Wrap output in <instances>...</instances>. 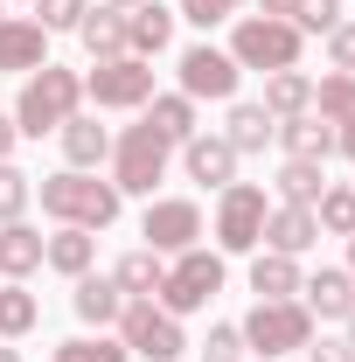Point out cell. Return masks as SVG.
I'll return each mask as SVG.
<instances>
[{
  "mask_svg": "<svg viewBox=\"0 0 355 362\" xmlns=\"http://www.w3.org/2000/svg\"><path fill=\"white\" fill-rule=\"evenodd\" d=\"M35 195H42L49 223H70V230H112L119 209H126V195H119L112 181L84 175V168H56V175H42Z\"/></svg>",
  "mask_w": 355,
  "mask_h": 362,
  "instance_id": "cell-1",
  "label": "cell"
},
{
  "mask_svg": "<svg viewBox=\"0 0 355 362\" xmlns=\"http://www.w3.org/2000/svg\"><path fill=\"white\" fill-rule=\"evenodd\" d=\"M84 112V77L63 70V63H42L21 77V98H14V133L21 139H42V133H63V119Z\"/></svg>",
  "mask_w": 355,
  "mask_h": 362,
  "instance_id": "cell-2",
  "label": "cell"
},
{
  "mask_svg": "<svg viewBox=\"0 0 355 362\" xmlns=\"http://www.w3.org/2000/svg\"><path fill=\"white\" fill-rule=\"evenodd\" d=\"M300 49H307V35L293 21H272V14H237L230 21V63L237 70H258V77L300 70Z\"/></svg>",
  "mask_w": 355,
  "mask_h": 362,
  "instance_id": "cell-3",
  "label": "cell"
},
{
  "mask_svg": "<svg viewBox=\"0 0 355 362\" xmlns=\"http://www.w3.org/2000/svg\"><path fill=\"white\" fill-rule=\"evenodd\" d=\"M168 160H175V146L146 126V112H139L126 133H112V188L119 195H146L153 202V188L168 181Z\"/></svg>",
  "mask_w": 355,
  "mask_h": 362,
  "instance_id": "cell-4",
  "label": "cell"
},
{
  "mask_svg": "<svg viewBox=\"0 0 355 362\" xmlns=\"http://www.w3.org/2000/svg\"><path fill=\"white\" fill-rule=\"evenodd\" d=\"M237 334H244V349L258 362H279V356H300L313 341V314L300 300H258L251 314L237 320Z\"/></svg>",
  "mask_w": 355,
  "mask_h": 362,
  "instance_id": "cell-5",
  "label": "cell"
},
{
  "mask_svg": "<svg viewBox=\"0 0 355 362\" xmlns=\"http://www.w3.org/2000/svg\"><path fill=\"white\" fill-rule=\"evenodd\" d=\"M223 251H181V258H168V279H161V293H153V307H168L175 320H188V314H202L209 300L223 293Z\"/></svg>",
  "mask_w": 355,
  "mask_h": 362,
  "instance_id": "cell-6",
  "label": "cell"
},
{
  "mask_svg": "<svg viewBox=\"0 0 355 362\" xmlns=\"http://www.w3.org/2000/svg\"><path fill=\"white\" fill-rule=\"evenodd\" d=\"M265 216H272V195L258 181L216 188V251L223 258H251V251L265 244Z\"/></svg>",
  "mask_w": 355,
  "mask_h": 362,
  "instance_id": "cell-7",
  "label": "cell"
},
{
  "mask_svg": "<svg viewBox=\"0 0 355 362\" xmlns=\"http://www.w3.org/2000/svg\"><path fill=\"white\" fill-rule=\"evenodd\" d=\"M84 98L98 112H146V98H153V63H146V56L91 63L84 70Z\"/></svg>",
  "mask_w": 355,
  "mask_h": 362,
  "instance_id": "cell-8",
  "label": "cell"
},
{
  "mask_svg": "<svg viewBox=\"0 0 355 362\" xmlns=\"http://www.w3.org/2000/svg\"><path fill=\"white\" fill-rule=\"evenodd\" d=\"M112 334H119L133 356H146V362H181V356H188L181 320L168 314V307H153V300H126V314H119Z\"/></svg>",
  "mask_w": 355,
  "mask_h": 362,
  "instance_id": "cell-9",
  "label": "cell"
},
{
  "mask_svg": "<svg viewBox=\"0 0 355 362\" xmlns=\"http://www.w3.org/2000/svg\"><path fill=\"white\" fill-rule=\"evenodd\" d=\"M175 77H181V98H209V105H230L237 98V84H244V70L230 63V49L216 42H188L181 49V63H175Z\"/></svg>",
  "mask_w": 355,
  "mask_h": 362,
  "instance_id": "cell-10",
  "label": "cell"
},
{
  "mask_svg": "<svg viewBox=\"0 0 355 362\" xmlns=\"http://www.w3.org/2000/svg\"><path fill=\"white\" fill-rule=\"evenodd\" d=\"M139 237H146V251L181 258V251H195V244H202V209H195L188 195H153V202H146V216H139Z\"/></svg>",
  "mask_w": 355,
  "mask_h": 362,
  "instance_id": "cell-11",
  "label": "cell"
},
{
  "mask_svg": "<svg viewBox=\"0 0 355 362\" xmlns=\"http://www.w3.org/2000/svg\"><path fill=\"white\" fill-rule=\"evenodd\" d=\"M49 63V28L35 14H0V70L7 77H28Z\"/></svg>",
  "mask_w": 355,
  "mask_h": 362,
  "instance_id": "cell-12",
  "label": "cell"
},
{
  "mask_svg": "<svg viewBox=\"0 0 355 362\" xmlns=\"http://www.w3.org/2000/svg\"><path fill=\"white\" fill-rule=\"evenodd\" d=\"M175 153H181V175L202 181V188H230L237 181V146L223 133H195V139H181Z\"/></svg>",
  "mask_w": 355,
  "mask_h": 362,
  "instance_id": "cell-13",
  "label": "cell"
},
{
  "mask_svg": "<svg viewBox=\"0 0 355 362\" xmlns=\"http://www.w3.org/2000/svg\"><path fill=\"white\" fill-rule=\"evenodd\" d=\"M70 286H77V293H70L77 320H84V327H98V334H112V327H119V314H126L119 279H112V272H84V279H70Z\"/></svg>",
  "mask_w": 355,
  "mask_h": 362,
  "instance_id": "cell-14",
  "label": "cell"
},
{
  "mask_svg": "<svg viewBox=\"0 0 355 362\" xmlns=\"http://www.w3.org/2000/svg\"><path fill=\"white\" fill-rule=\"evenodd\" d=\"M56 139H63V168H84V175H98V168L112 160V126H98L91 112H70Z\"/></svg>",
  "mask_w": 355,
  "mask_h": 362,
  "instance_id": "cell-15",
  "label": "cell"
},
{
  "mask_svg": "<svg viewBox=\"0 0 355 362\" xmlns=\"http://www.w3.org/2000/svg\"><path fill=\"white\" fill-rule=\"evenodd\" d=\"M300 307L313 320H349L355 314V279L342 265H320L313 279H300Z\"/></svg>",
  "mask_w": 355,
  "mask_h": 362,
  "instance_id": "cell-16",
  "label": "cell"
},
{
  "mask_svg": "<svg viewBox=\"0 0 355 362\" xmlns=\"http://www.w3.org/2000/svg\"><path fill=\"white\" fill-rule=\"evenodd\" d=\"M313 244H320V223H313V209H300V202H272V216H265V244H258V251L307 258Z\"/></svg>",
  "mask_w": 355,
  "mask_h": 362,
  "instance_id": "cell-17",
  "label": "cell"
},
{
  "mask_svg": "<svg viewBox=\"0 0 355 362\" xmlns=\"http://www.w3.org/2000/svg\"><path fill=\"white\" fill-rule=\"evenodd\" d=\"M175 42V7L168 0H139V7H126V49L133 56H161V49Z\"/></svg>",
  "mask_w": 355,
  "mask_h": 362,
  "instance_id": "cell-18",
  "label": "cell"
},
{
  "mask_svg": "<svg viewBox=\"0 0 355 362\" xmlns=\"http://www.w3.org/2000/svg\"><path fill=\"white\" fill-rule=\"evenodd\" d=\"M42 265H49V272H63V279H84V272L98 265V230H70V223H56V230H49V244H42Z\"/></svg>",
  "mask_w": 355,
  "mask_h": 362,
  "instance_id": "cell-19",
  "label": "cell"
},
{
  "mask_svg": "<svg viewBox=\"0 0 355 362\" xmlns=\"http://www.w3.org/2000/svg\"><path fill=\"white\" fill-rule=\"evenodd\" d=\"M77 42H84L91 63H112V56H133L126 49V7H91L77 21Z\"/></svg>",
  "mask_w": 355,
  "mask_h": 362,
  "instance_id": "cell-20",
  "label": "cell"
},
{
  "mask_svg": "<svg viewBox=\"0 0 355 362\" xmlns=\"http://www.w3.org/2000/svg\"><path fill=\"white\" fill-rule=\"evenodd\" d=\"M279 146H286V160H327L334 153V126L320 119V112H300V119H279Z\"/></svg>",
  "mask_w": 355,
  "mask_h": 362,
  "instance_id": "cell-21",
  "label": "cell"
},
{
  "mask_svg": "<svg viewBox=\"0 0 355 362\" xmlns=\"http://www.w3.org/2000/svg\"><path fill=\"white\" fill-rule=\"evenodd\" d=\"M42 230L28 223V216H21V223H0V279H28V272H42Z\"/></svg>",
  "mask_w": 355,
  "mask_h": 362,
  "instance_id": "cell-22",
  "label": "cell"
},
{
  "mask_svg": "<svg viewBox=\"0 0 355 362\" xmlns=\"http://www.w3.org/2000/svg\"><path fill=\"white\" fill-rule=\"evenodd\" d=\"M146 126L168 139V146L195 139V133H202V119H195V98H181V90H153V98H146Z\"/></svg>",
  "mask_w": 355,
  "mask_h": 362,
  "instance_id": "cell-23",
  "label": "cell"
},
{
  "mask_svg": "<svg viewBox=\"0 0 355 362\" xmlns=\"http://www.w3.org/2000/svg\"><path fill=\"white\" fill-rule=\"evenodd\" d=\"M42 327V300L28 293V279H0V341H28Z\"/></svg>",
  "mask_w": 355,
  "mask_h": 362,
  "instance_id": "cell-24",
  "label": "cell"
},
{
  "mask_svg": "<svg viewBox=\"0 0 355 362\" xmlns=\"http://www.w3.org/2000/svg\"><path fill=\"white\" fill-rule=\"evenodd\" d=\"M251 293H258V300H300V258H286V251H251Z\"/></svg>",
  "mask_w": 355,
  "mask_h": 362,
  "instance_id": "cell-25",
  "label": "cell"
},
{
  "mask_svg": "<svg viewBox=\"0 0 355 362\" xmlns=\"http://www.w3.org/2000/svg\"><path fill=\"white\" fill-rule=\"evenodd\" d=\"M272 133H279V119H272L265 105H230V119H223V139L237 146V160L244 153H265Z\"/></svg>",
  "mask_w": 355,
  "mask_h": 362,
  "instance_id": "cell-26",
  "label": "cell"
},
{
  "mask_svg": "<svg viewBox=\"0 0 355 362\" xmlns=\"http://www.w3.org/2000/svg\"><path fill=\"white\" fill-rule=\"evenodd\" d=\"M112 279H119V293H126V300H153V293H161V279H168V258L139 244V251H126V258L112 265Z\"/></svg>",
  "mask_w": 355,
  "mask_h": 362,
  "instance_id": "cell-27",
  "label": "cell"
},
{
  "mask_svg": "<svg viewBox=\"0 0 355 362\" xmlns=\"http://www.w3.org/2000/svg\"><path fill=\"white\" fill-rule=\"evenodd\" d=\"M258 105H265L272 119H300V112H313V77L307 70H272Z\"/></svg>",
  "mask_w": 355,
  "mask_h": 362,
  "instance_id": "cell-28",
  "label": "cell"
},
{
  "mask_svg": "<svg viewBox=\"0 0 355 362\" xmlns=\"http://www.w3.org/2000/svg\"><path fill=\"white\" fill-rule=\"evenodd\" d=\"M320 188H327V160H286L279 181H272V202H300V209H313Z\"/></svg>",
  "mask_w": 355,
  "mask_h": 362,
  "instance_id": "cell-29",
  "label": "cell"
},
{
  "mask_svg": "<svg viewBox=\"0 0 355 362\" xmlns=\"http://www.w3.org/2000/svg\"><path fill=\"white\" fill-rule=\"evenodd\" d=\"M313 223H320V237H355V188L349 181H327V188H320Z\"/></svg>",
  "mask_w": 355,
  "mask_h": 362,
  "instance_id": "cell-30",
  "label": "cell"
},
{
  "mask_svg": "<svg viewBox=\"0 0 355 362\" xmlns=\"http://www.w3.org/2000/svg\"><path fill=\"white\" fill-rule=\"evenodd\" d=\"M313 112H320L327 126H355V77H342V70L313 77Z\"/></svg>",
  "mask_w": 355,
  "mask_h": 362,
  "instance_id": "cell-31",
  "label": "cell"
},
{
  "mask_svg": "<svg viewBox=\"0 0 355 362\" xmlns=\"http://www.w3.org/2000/svg\"><path fill=\"white\" fill-rule=\"evenodd\" d=\"M49 362H133V349L119 334H70V341H56Z\"/></svg>",
  "mask_w": 355,
  "mask_h": 362,
  "instance_id": "cell-32",
  "label": "cell"
},
{
  "mask_svg": "<svg viewBox=\"0 0 355 362\" xmlns=\"http://www.w3.org/2000/svg\"><path fill=\"white\" fill-rule=\"evenodd\" d=\"M35 202V175H21L14 160H0V223H21Z\"/></svg>",
  "mask_w": 355,
  "mask_h": 362,
  "instance_id": "cell-33",
  "label": "cell"
},
{
  "mask_svg": "<svg viewBox=\"0 0 355 362\" xmlns=\"http://www.w3.org/2000/svg\"><path fill=\"white\" fill-rule=\"evenodd\" d=\"M342 21H349L342 0H300V7H293V28H300V35H334Z\"/></svg>",
  "mask_w": 355,
  "mask_h": 362,
  "instance_id": "cell-34",
  "label": "cell"
},
{
  "mask_svg": "<svg viewBox=\"0 0 355 362\" xmlns=\"http://www.w3.org/2000/svg\"><path fill=\"white\" fill-rule=\"evenodd\" d=\"M28 7H35V21H42L49 35H63V28L77 35V21L91 14V0H28Z\"/></svg>",
  "mask_w": 355,
  "mask_h": 362,
  "instance_id": "cell-35",
  "label": "cell"
},
{
  "mask_svg": "<svg viewBox=\"0 0 355 362\" xmlns=\"http://www.w3.org/2000/svg\"><path fill=\"white\" fill-rule=\"evenodd\" d=\"M237 14H244V0H181L175 7V21H195V28H223Z\"/></svg>",
  "mask_w": 355,
  "mask_h": 362,
  "instance_id": "cell-36",
  "label": "cell"
},
{
  "mask_svg": "<svg viewBox=\"0 0 355 362\" xmlns=\"http://www.w3.org/2000/svg\"><path fill=\"white\" fill-rule=\"evenodd\" d=\"M202 362H244V334H237V320L209 327V341H202Z\"/></svg>",
  "mask_w": 355,
  "mask_h": 362,
  "instance_id": "cell-37",
  "label": "cell"
},
{
  "mask_svg": "<svg viewBox=\"0 0 355 362\" xmlns=\"http://www.w3.org/2000/svg\"><path fill=\"white\" fill-rule=\"evenodd\" d=\"M327 63H334L342 77H355V21H342V28L327 35Z\"/></svg>",
  "mask_w": 355,
  "mask_h": 362,
  "instance_id": "cell-38",
  "label": "cell"
},
{
  "mask_svg": "<svg viewBox=\"0 0 355 362\" xmlns=\"http://www.w3.org/2000/svg\"><path fill=\"white\" fill-rule=\"evenodd\" d=\"M300 356H307V362H355V349H349V341H307Z\"/></svg>",
  "mask_w": 355,
  "mask_h": 362,
  "instance_id": "cell-39",
  "label": "cell"
},
{
  "mask_svg": "<svg viewBox=\"0 0 355 362\" xmlns=\"http://www.w3.org/2000/svg\"><path fill=\"white\" fill-rule=\"evenodd\" d=\"M293 7L300 0H258V14H272V21H293Z\"/></svg>",
  "mask_w": 355,
  "mask_h": 362,
  "instance_id": "cell-40",
  "label": "cell"
},
{
  "mask_svg": "<svg viewBox=\"0 0 355 362\" xmlns=\"http://www.w3.org/2000/svg\"><path fill=\"white\" fill-rule=\"evenodd\" d=\"M14 146H21V133H14V119H0V160H14Z\"/></svg>",
  "mask_w": 355,
  "mask_h": 362,
  "instance_id": "cell-41",
  "label": "cell"
},
{
  "mask_svg": "<svg viewBox=\"0 0 355 362\" xmlns=\"http://www.w3.org/2000/svg\"><path fill=\"white\" fill-rule=\"evenodd\" d=\"M334 153H342V160H355V126H334Z\"/></svg>",
  "mask_w": 355,
  "mask_h": 362,
  "instance_id": "cell-42",
  "label": "cell"
},
{
  "mask_svg": "<svg viewBox=\"0 0 355 362\" xmlns=\"http://www.w3.org/2000/svg\"><path fill=\"white\" fill-rule=\"evenodd\" d=\"M0 362H28V356H21V349H14V341H0Z\"/></svg>",
  "mask_w": 355,
  "mask_h": 362,
  "instance_id": "cell-43",
  "label": "cell"
},
{
  "mask_svg": "<svg viewBox=\"0 0 355 362\" xmlns=\"http://www.w3.org/2000/svg\"><path fill=\"white\" fill-rule=\"evenodd\" d=\"M342 272H349V279H355V237H349V265H342Z\"/></svg>",
  "mask_w": 355,
  "mask_h": 362,
  "instance_id": "cell-44",
  "label": "cell"
},
{
  "mask_svg": "<svg viewBox=\"0 0 355 362\" xmlns=\"http://www.w3.org/2000/svg\"><path fill=\"white\" fill-rule=\"evenodd\" d=\"M342 327H349V349H355V314H349V320H342Z\"/></svg>",
  "mask_w": 355,
  "mask_h": 362,
  "instance_id": "cell-45",
  "label": "cell"
},
{
  "mask_svg": "<svg viewBox=\"0 0 355 362\" xmlns=\"http://www.w3.org/2000/svg\"><path fill=\"white\" fill-rule=\"evenodd\" d=\"M105 7H139V0H105Z\"/></svg>",
  "mask_w": 355,
  "mask_h": 362,
  "instance_id": "cell-46",
  "label": "cell"
},
{
  "mask_svg": "<svg viewBox=\"0 0 355 362\" xmlns=\"http://www.w3.org/2000/svg\"><path fill=\"white\" fill-rule=\"evenodd\" d=\"M0 14H7V0H0Z\"/></svg>",
  "mask_w": 355,
  "mask_h": 362,
  "instance_id": "cell-47",
  "label": "cell"
}]
</instances>
